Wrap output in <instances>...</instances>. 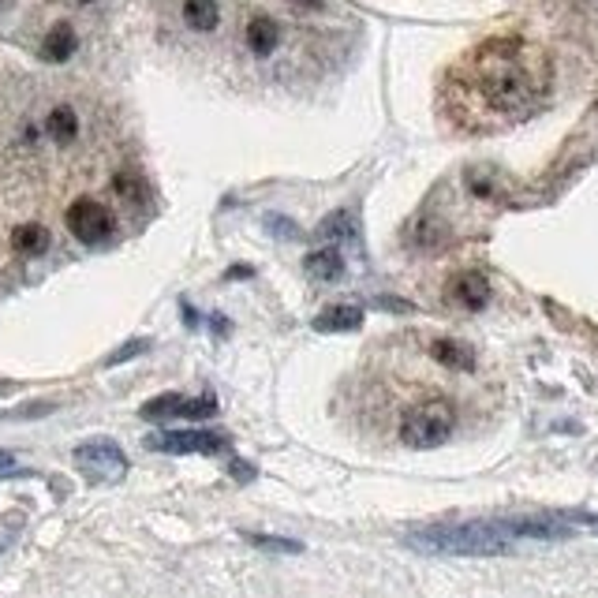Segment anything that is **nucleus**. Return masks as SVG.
Listing matches in <instances>:
<instances>
[{
    "instance_id": "f257e3e1",
    "label": "nucleus",
    "mask_w": 598,
    "mask_h": 598,
    "mask_svg": "<svg viewBox=\"0 0 598 598\" xmlns=\"http://www.w3.org/2000/svg\"><path fill=\"white\" fill-rule=\"evenodd\" d=\"M471 68H475L479 93L497 113H527L546 93L550 83L546 60L520 38L486 42L471 60Z\"/></svg>"
},
{
    "instance_id": "f03ea898",
    "label": "nucleus",
    "mask_w": 598,
    "mask_h": 598,
    "mask_svg": "<svg viewBox=\"0 0 598 598\" xmlns=\"http://www.w3.org/2000/svg\"><path fill=\"white\" fill-rule=\"evenodd\" d=\"M419 554H456V557H501L513 554V546L490 534L483 524H460V527H426V531H412L404 539Z\"/></svg>"
},
{
    "instance_id": "7ed1b4c3",
    "label": "nucleus",
    "mask_w": 598,
    "mask_h": 598,
    "mask_svg": "<svg viewBox=\"0 0 598 598\" xmlns=\"http://www.w3.org/2000/svg\"><path fill=\"white\" fill-rule=\"evenodd\" d=\"M456 426V412L449 400H423L419 407H412L400 426V442L407 449H437L453 437Z\"/></svg>"
},
{
    "instance_id": "20e7f679",
    "label": "nucleus",
    "mask_w": 598,
    "mask_h": 598,
    "mask_svg": "<svg viewBox=\"0 0 598 598\" xmlns=\"http://www.w3.org/2000/svg\"><path fill=\"white\" fill-rule=\"evenodd\" d=\"M75 467L90 483H116L128 475V456L113 437H90L75 449Z\"/></svg>"
},
{
    "instance_id": "39448f33",
    "label": "nucleus",
    "mask_w": 598,
    "mask_h": 598,
    "mask_svg": "<svg viewBox=\"0 0 598 598\" xmlns=\"http://www.w3.org/2000/svg\"><path fill=\"white\" fill-rule=\"evenodd\" d=\"M490 534L501 539H569L573 527L557 516H505V520H479Z\"/></svg>"
},
{
    "instance_id": "423d86ee",
    "label": "nucleus",
    "mask_w": 598,
    "mask_h": 598,
    "mask_svg": "<svg viewBox=\"0 0 598 598\" xmlns=\"http://www.w3.org/2000/svg\"><path fill=\"white\" fill-rule=\"evenodd\" d=\"M68 229H72V236L83 240V243H105V240L113 236L116 221H113V213H109L102 202L79 199V202H72V210H68Z\"/></svg>"
},
{
    "instance_id": "0eeeda50",
    "label": "nucleus",
    "mask_w": 598,
    "mask_h": 598,
    "mask_svg": "<svg viewBox=\"0 0 598 598\" xmlns=\"http://www.w3.org/2000/svg\"><path fill=\"white\" fill-rule=\"evenodd\" d=\"M146 446L157 453H221L229 449V437L221 434H210V430H165V434H153L146 437Z\"/></svg>"
},
{
    "instance_id": "6e6552de",
    "label": "nucleus",
    "mask_w": 598,
    "mask_h": 598,
    "mask_svg": "<svg viewBox=\"0 0 598 598\" xmlns=\"http://www.w3.org/2000/svg\"><path fill=\"white\" fill-rule=\"evenodd\" d=\"M446 296H449L456 307H464V310H483V307L490 303V280H486V273H479V270H464V273H456V277L449 280Z\"/></svg>"
},
{
    "instance_id": "1a4fd4ad",
    "label": "nucleus",
    "mask_w": 598,
    "mask_h": 598,
    "mask_svg": "<svg viewBox=\"0 0 598 598\" xmlns=\"http://www.w3.org/2000/svg\"><path fill=\"white\" fill-rule=\"evenodd\" d=\"M75 49H79V34H75L72 23H56L42 42V56L49 60V64H64V60L75 56Z\"/></svg>"
},
{
    "instance_id": "9d476101",
    "label": "nucleus",
    "mask_w": 598,
    "mask_h": 598,
    "mask_svg": "<svg viewBox=\"0 0 598 598\" xmlns=\"http://www.w3.org/2000/svg\"><path fill=\"white\" fill-rule=\"evenodd\" d=\"M359 326H363V310L348 307V303H333L322 314H314V329H322V333H348Z\"/></svg>"
},
{
    "instance_id": "9b49d317",
    "label": "nucleus",
    "mask_w": 598,
    "mask_h": 598,
    "mask_svg": "<svg viewBox=\"0 0 598 598\" xmlns=\"http://www.w3.org/2000/svg\"><path fill=\"white\" fill-rule=\"evenodd\" d=\"M280 45V26L270 15H255L247 23V49L255 56H270Z\"/></svg>"
},
{
    "instance_id": "f8f14e48",
    "label": "nucleus",
    "mask_w": 598,
    "mask_h": 598,
    "mask_svg": "<svg viewBox=\"0 0 598 598\" xmlns=\"http://www.w3.org/2000/svg\"><path fill=\"white\" fill-rule=\"evenodd\" d=\"M303 270H307L314 280L329 285V280H340V273H344V259H340V250L322 247V250H310V255L303 259Z\"/></svg>"
},
{
    "instance_id": "ddd939ff",
    "label": "nucleus",
    "mask_w": 598,
    "mask_h": 598,
    "mask_svg": "<svg viewBox=\"0 0 598 598\" xmlns=\"http://www.w3.org/2000/svg\"><path fill=\"white\" fill-rule=\"evenodd\" d=\"M49 243H53V236H49V229H45V225H38V221L19 225V229L12 232V247L19 250V255H26V259H38V255H45Z\"/></svg>"
},
{
    "instance_id": "4468645a",
    "label": "nucleus",
    "mask_w": 598,
    "mask_h": 598,
    "mask_svg": "<svg viewBox=\"0 0 598 598\" xmlns=\"http://www.w3.org/2000/svg\"><path fill=\"white\" fill-rule=\"evenodd\" d=\"M430 356L442 363V367H449V370H471V367H475V352H471L467 344H460V340H449V337L434 340L430 344Z\"/></svg>"
},
{
    "instance_id": "2eb2a0df",
    "label": "nucleus",
    "mask_w": 598,
    "mask_h": 598,
    "mask_svg": "<svg viewBox=\"0 0 598 598\" xmlns=\"http://www.w3.org/2000/svg\"><path fill=\"white\" fill-rule=\"evenodd\" d=\"M183 23L199 34H210L221 23V8H217V0H183Z\"/></svg>"
},
{
    "instance_id": "dca6fc26",
    "label": "nucleus",
    "mask_w": 598,
    "mask_h": 598,
    "mask_svg": "<svg viewBox=\"0 0 598 598\" xmlns=\"http://www.w3.org/2000/svg\"><path fill=\"white\" fill-rule=\"evenodd\" d=\"M45 132H49V139L60 142V146L75 142V135H79V116H75V109L56 105V109L49 113V120H45Z\"/></svg>"
},
{
    "instance_id": "f3484780",
    "label": "nucleus",
    "mask_w": 598,
    "mask_h": 598,
    "mask_svg": "<svg viewBox=\"0 0 598 598\" xmlns=\"http://www.w3.org/2000/svg\"><path fill=\"white\" fill-rule=\"evenodd\" d=\"M326 240H333V243H344V240H359V225H356V217L348 213V210H337V213H329L326 221H322V229H319Z\"/></svg>"
},
{
    "instance_id": "a211bd4d",
    "label": "nucleus",
    "mask_w": 598,
    "mask_h": 598,
    "mask_svg": "<svg viewBox=\"0 0 598 598\" xmlns=\"http://www.w3.org/2000/svg\"><path fill=\"white\" fill-rule=\"evenodd\" d=\"M180 407H183V397L180 393L153 397V400L142 404V419H180Z\"/></svg>"
},
{
    "instance_id": "6ab92c4d",
    "label": "nucleus",
    "mask_w": 598,
    "mask_h": 598,
    "mask_svg": "<svg viewBox=\"0 0 598 598\" xmlns=\"http://www.w3.org/2000/svg\"><path fill=\"white\" fill-rule=\"evenodd\" d=\"M412 243L416 247H437L442 243V225H437L434 217H419V221L412 225Z\"/></svg>"
},
{
    "instance_id": "aec40b11",
    "label": "nucleus",
    "mask_w": 598,
    "mask_h": 598,
    "mask_svg": "<svg viewBox=\"0 0 598 598\" xmlns=\"http://www.w3.org/2000/svg\"><path fill=\"white\" fill-rule=\"evenodd\" d=\"M243 539L250 546H259V550H273V554H299L303 546L292 543V539H277V534H243Z\"/></svg>"
},
{
    "instance_id": "412c9836",
    "label": "nucleus",
    "mask_w": 598,
    "mask_h": 598,
    "mask_svg": "<svg viewBox=\"0 0 598 598\" xmlns=\"http://www.w3.org/2000/svg\"><path fill=\"white\" fill-rule=\"evenodd\" d=\"M113 187H116V195H120V199H128V202H142V180H139V176H132V172H120V176L113 180Z\"/></svg>"
},
{
    "instance_id": "4be33fe9",
    "label": "nucleus",
    "mask_w": 598,
    "mask_h": 598,
    "mask_svg": "<svg viewBox=\"0 0 598 598\" xmlns=\"http://www.w3.org/2000/svg\"><path fill=\"white\" fill-rule=\"evenodd\" d=\"M213 412H217V400H213V397L183 400V407H180V416H183V419H206V416H213Z\"/></svg>"
},
{
    "instance_id": "5701e85b",
    "label": "nucleus",
    "mask_w": 598,
    "mask_h": 598,
    "mask_svg": "<svg viewBox=\"0 0 598 598\" xmlns=\"http://www.w3.org/2000/svg\"><path fill=\"white\" fill-rule=\"evenodd\" d=\"M142 352H150V340H128L123 348H116L109 359H105V367H116V363H128L132 356H142Z\"/></svg>"
},
{
    "instance_id": "b1692460",
    "label": "nucleus",
    "mask_w": 598,
    "mask_h": 598,
    "mask_svg": "<svg viewBox=\"0 0 598 598\" xmlns=\"http://www.w3.org/2000/svg\"><path fill=\"white\" fill-rule=\"evenodd\" d=\"M53 412V404H26V407H15V412H8V419H23V416H45Z\"/></svg>"
},
{
    "instance_id": "393cba45",
    "label": "nucleus",
    "mask_w": 598,
    "mask_h": 598,
    "mask_svg": "<svg viewBox=\"0 0 598 598\" xmlns=\"http://www.w3.org/2000/svg\"><path fill=\"white\" fill-rule=\"evenodd\" d=\"M229 471H232V475H236L240 483H250V479H255V467L243 464V460H232V464H229Z\"/></svg>"
},
{
    "instance_id": "a878e982",
    "label": "nucleus",
    "mask_w": 598,
    "mask_h": 598,
    "mask_svg": "<svg viewBox=\"0 0 598 598\" xmlns=\"http://www.w3.org/2000/svg\"><path fill=\"white\" fill-rule=\"evenodd\" d=\"M266 225H270L273 232H285V236H296V232H299V229H296L292 221H280V217H270V221H266Z\"/></svg>"
},
{
    "instance_id": "bb28decb",
    "label": "nucleus",
    "mask_w": 598,
    "mask_h": 598,
    "mask_svg": "<svg viewBox=\"0 0 598 598\" xmlns=\"http://www.w3.org/2000/svg\"><path fill=\"white\" fill-rule=\"evenodd\" d=\"M296 8H303V12H319L322 8V0H292Z\"/></svg>"
},
{
    "instance_id": "cd10ccee",
    "label": "nucleus",
    "mask_w": 598,
    "mask_h": 598,
    "mask_svg": "<svg viewBox=\"0 0 598 598\" xmlns=\"http://www.w3.org/2000/svg\"><path fill=\"white\" fill-rule=\"evenodd\" d=\"M12 467H15V456L0 449V471H12Z\"/></svg>"
},
{
    "instance_id": "c85d7f7f",
    "label": "nucleus",
    "mask_w": 598,
    "mask_h": 598,
    "mask_svg": "<svg viewBox=\"0 0 598 598\" xmlns=\"http://www.w3.org/2000/svg\"><path fill=\"white\" fill-rule=\"evenodd\" d=\"M240 277H250V266H232L229 270V280H240Z\"/></svg>"
},
{
    "instance_id": "c756f323",
    "label": "nucleus",
    "mask_w": 598,
    "mask_h": 598,
    "mask_svg": "<svg viewBox=\"0 0 598 598\" xmlns=\"http://www.w3.org/2000/svg\"><path fill=\"white\" fill-rule=\"evenodd\" d=\"M8 543H12V539H8V534H0V550H5V546H8Z\"/></svg>"
},
{
    "instance_id": "7c9ffc66",
    "label": "nucleus",
    "mask_w": 598,
    "mask_h": 598,
    "mask_svg": "<svg viewBox=\"0 0 598 598\" xmlns=\"http://www.w3.org/2000/svg\"><path fill=\"white\" fill-rule=\"evenodd\" d=\"M75 5H90V0H75Z\"/></svg>"
}]
</instances>
